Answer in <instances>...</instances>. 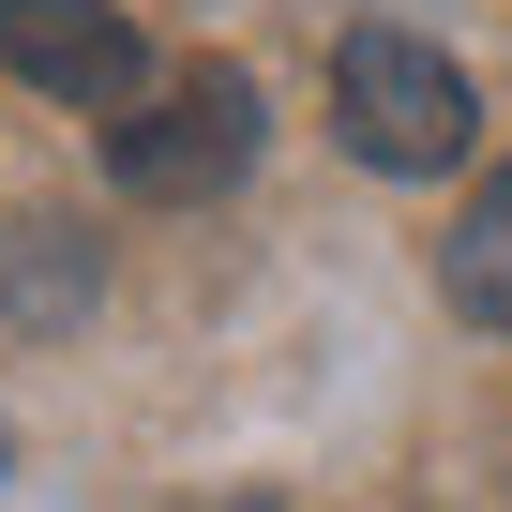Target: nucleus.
<instances>
[{
    "mask_svg": "<svg viewBox=\"0 0 512 512\" xmlns=\"http://www.w3.org/2000/svg\"><path fill=\"white\" fill-rule=\"evenodd\" d=\"M332 136H347L377 181H437V166L482 136V91H467V61L422 46V31H347V46H332Z\"/></svg>",
    "mask_w": 512,
    "mask_h": 512,
    "instance_id": "1",
    "label": "nucleus"
},
{
    "mask_svg": "<svg viewBox=\"0 0 512 512\" xmlns=\"http://www.w3.org/2000/svg\"><path fill=\"white\" fill-rule=\"evenodd\" d=\"M241 512H272V497H241Z\"/></svg>",
    "mask_w": 512,
    "mask_h": 512,
    "instance_id": "6",
    "label": "nucleus"
},
{
    "mask_svg": "<svg viewBox=\"0 0 512 512\" xmlns=\"http://www.w3.org/2000/svg\"><path fill=\"white\" fill-rule=\"evenodd\" d=\"M256 136H272L256 76H241V61H196V76H166L136 121H106V181L151 196V211H196V196H226V181L256 166Z\"/></svg>",
    "mask_w": 512,
    "mask_h": 512,
    "instance_id": "2",
    "label": "nucleus"
},
{
    "mask_svg": "<svg viewBox=\"0 0 512 512\" xmlns=\"http://www.w3.org/2000/svg\"><path fill=\"white\" fill-rule=\"evenodd\" d=\"M0 76L46 91V106H91V121H136L166 91L121 0H0Z\"/></svg>",
    "mask_w": 512,
    "mask_h": 512,
    "instance_id": "3",
    "label": "nucleus"
},
{
    "mask_svg": "<svg viewBox=\"0 0 512 512\" xmlns=\"http://www.w3.org/2000/svg\"><path fill=\"white\" fill-rule=\"evenodd\" d=\"M91 241L61 226V211H16V241H0V317L16 332H61V317H91Z\"/></svg>",
    "mask_w": 512,
    "mask_h": 512,
    "instance_id": "5",
    "label": "nucleus"
},
{
    "mask_svg": "<svg viewBox=\"0 0 512 512\" xmlns=\"http://www.w3.org/2000/svg\"><path fill=\"white\" fill-rule=\"evenodd\" d=\"M437 302L467 332H512V166H482L452 196V241H437Z\"/></svg>",
    "mask_w": 512,
    "mask_h": 512,
    "instance_id": "4",
    "label": "nucleus"
}]
</instances>
